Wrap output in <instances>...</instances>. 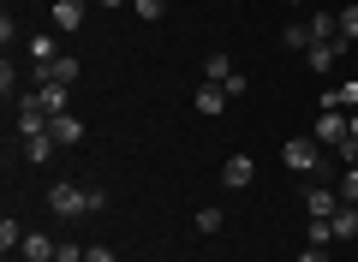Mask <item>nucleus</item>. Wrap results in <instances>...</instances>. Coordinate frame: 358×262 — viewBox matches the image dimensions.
Listing matches in <instances>:
<instances>
[{
    "mask_svg": "<svg viewBox=\"0 0 358 262\" xmlns=\"http://www.w3.org/2000/svg\"><path fill=\"white\" fill-rule=\"evenodd\" d=\"M281 161L293 167V173H305V179H310V173H322V143L310 138V131H299V138H287V143H281Z\"/></svg>",
    "mask_w": 358,
    "mask_h": 262,
    "instance_id": "1",
    "label": "nucleus"
},
{
    "mask_svg": "<svg viewBox=\"0 0 358 262\" xmlns=\"http://www.w3.org/2000/svg\"><path fill=\"white\" fill-rule=\"evenodd\" d=\"M48 209L60 214V221H78V214H90V185H78V179H60V185L48 191Z\"/></svg>",
    "mask_w": 358,
    "mask_h": 262,
    "instance_id": "2",
    "label": "nucleus"
},
{
    "mask_svg": "<svg viewBox=\"0 0 358 262\" xmlns=\"http://www.w3.org/2000/svg\"><path fill=\"white\" fill-rule=\"evenodd\" d=\"M310 138H317L322 150H341V143L352 138V131H346V113H334V108H322V113H317V125H310Z\"/></svg>",
    "mask_w": 358,
    "mask_h": 262,
    "instance_id": "3",
    "label": "nucleus"
},
{
    "mask_svg": "<svg viewBox=\"0 0 358 262\" xmlns=\"http://www.w3.org/2000/svg\"><path fill=\"white\" fill-rule=\"evenodd\" d=\"M334 209H341V185H310L305 191V214L310 221H329Z\"/></svg>",
    "mask_w": 358,
    "mask_h": 262,
    "instance_id": "4",
    "label": "nucleus"
},
{
    "mask_svg": "<svg viewBox=\"0 0 358 262\" xmlns=\"http://www.w3.org/2000/svg\"><path fill=\"white\" fill-rule=\"evenodd\" d=\"M30 101H36V108L48 113V119L72 113V108H66V101H72V89H66V84H36V89H30Z\"/></svg>",
    "mask_w": 358,
    "mask_h": 262,
    "instance_id": "5",
    "label": "nucleus"
},
{
    "mask_svg": "<svg viewBox=\"0 0 358 262\" xmlns=\"http://www.w3.org/2000/svg\"><path fill=\"white\" fill-rule=\"evenodd\" d=\"M251 179H257V161H251V155H227V161H221V185H227V191H245Z\"/></svg>",
    "mask_w": 358,
    "mask_h": 262,
    "instance_id": "6",
    "label": "nucleus"
},
{
    "mask_svg": "<svg viewBox=\"0 0 358 262\" xmlns=\"http://www.w3.org/2000/svg\"><path fill=\"white\" fill-rule=\"evenodd\" d=\"M36 84H66V89H72L78 84V60H72V54H60V60L36 66Z\"/></svg>",
    "mask_w": 358,
    "mask_h": 262,
    "instance_id": "7",
    "label": "nucleus"
},
{
    "mask_svg": "<svg viewBox=\"0 0 358 262\" xmlns=\"http://www.w3.org/2000/svg\"><path fill=\"white\" fill-rule=\"evenodd\" d=\"M48 131H54V143H60V150H72V143H84V131H90V125L78 119V113H60V119H54Z\"/></svg>",
    "mask_w": 358,
    "mask_h": 262,
    "instance_id": "8",
    "label": "nucleus"
},
{
    "mask_svg": "<svg viewBox=\"0 0 358 262\" xmlns=\"http://www.w3.org/2000/svg\"><path fill=\"white\" fill-rule=\"evenodd\" d=\"M334 60H341V42H310V48H305V66H310V72H334Z\"/></svg>",
    "mask_w": 358,
    "mask_h": 262,
    "instance_id": "9",
    "label": "nucleus"
},
{
    "mask_svg": "<svg viewBox=\"0 0 358 262\" xmlns=\"http://www.w3.org/2000/svg\"><path fill=\"white\" fill-rule=\"evenodd\" d=\"M227 89H221V84H197V113H203V119H215V113H227Z\"/></svg>",
    "mask_w": 358,
    "mask_h": 262,
    "instance_id": "10",
    "label": "nucleus"
},
{
    "mask_svg": "<svg viewBox=\"0 0 358 262\" xmlns=\"http://www.w3.org/2000/svg\"><path fill=\"white\" fill-rule=\"evenodd\" d=\"M329 226H334V238H341V245H352V238H358V203H341V209L329 214Z\"/></svg>",
    "mask_w": 358,
    "mask_h": 262,
    "instance_id": "11",
    "label": "nucleus"
},
{
    "mask_svg": "<svg viewBox=\"0 0 358 262\" xmlns=\"http://www.w3.org/2000/svg\"><path fill=\"white\" fill-rule=\"evenodd\" d=\"M54 245H60V238H48V233H24L18 256H24V262H54Z\"/></svg>",
    "mask_w": 358,
    "mask_h": 262,
    "instance_id": "12",
    "label": "nucleus"
},
{
    "mask_svg": "<svg viewBox=\"0 0 358 262\" xmlns=\"http://www.w3.org/2000/svg\"><path fill=\"white\" fill-rule=\"evenodd\" d=\"M84 13H90L84 0H54V30H66V36H72V30L84 24Z\"/></svg>",
    "mask_w": 358,
    "mask_h": 262,
    "instance_id": "13",
    "label": "nucleus"
},
{
    "mask_svg": "<svg viewBox=\"0 0 358 262\" xmlns=\"http://www.w3.org/2000/svg\"><path fill=\"white\" fill-rule=\"evenodd\" d=\"M334 30H341V54H346L358 42V0H346L341 13H334Z\"/></svg>",
    "mask_w": 358,
    "mask_h": 262,
    "instance_id": "14",
    "label": "nucleus"
},
{
    "mask_svg": "<svg viewBox=\"0 0 358 262\" xmlns=\"http://www.w3.org/2000/svg\"><path fill=\"white\" fill-rule=\"evenodd\" d=\"M48 155H54V131H30V138H24V161L42 167Z\"/></svg>",
    "mask_w": 358,
    "mask_h": 262,
    "instance_id": "15",
    "label": "nucleus"
},
{
    "mask_svg": "<svg viewBox=\"0 0 358 262\" xmlns=\"http://www.w3.org/2000/svg\"><path fill=\"white\" fill-rule=\"evenodd\" d=\"M227 78H233V60H227V54H203V84H227Z\"/></svg>",
    "mask_w": 358,
    "mask_h": 262,
    "instance_id": "16",
    "label": "nucleus"
},
{
    "mask_svg": "<svg viewBox=\"0 0 358 262\" xmlns=\"http://www.w3.org/2000/svg\"><path fill=\"white\" fill-rule=\"evenodd\" d=\"M305 30H310V42H341V30H334V13H310V18H305Z\"/></svg>",
    "mask_w": 358,
    "mask_h": 262,
    "instance_id": "17",
    "label": "nucleus"
},
{
    "mask_svg": "<svg viewBox=\"0 0 358 262\" xmlns=\"http://www.w3.org/2000/svg\"><path fill=\"white\" fill-rule=\"evenodd\" d=\"M322 108H334V113H352V108H358V84H341V89H329V96H322Z\"/></svg>",
    "mask_w": 358,
    "mask_h": 262,
    "instance_id": "18",
    "label": "nucleus"
},
{
    "mask_svg": "<svg viewBox=\"0 0 358 262\" xmlns=\"http://www.w3.org/2000/svg\"><path fill=\"white\" fill-rule=\"evenodd\" d=\"M18 245H24V221H13V214H6V221H0V250L13 256Z\"/></svg>",
    "mask_w": 358,
    "mask_h": 262,
    "instance_id": "19",
    "label": "nucleus"
},
{
    "mask_svg": "<svg viewBox=\"0 0 358 262\" xmlns=\"http://www.w3.org/2000/svg\"><path fill=\"white\" fill-rule=\"evenodd\" d=\"M221 226H227V209H215V203L197 209V233H221Z\"/></svg>",
    "mask_w": 358,
    "mask_h": 262,
    "instance_id": "20",
    "label": "nucleus"
},
{
    "mask_svg": "<svg viewBox=\"0 0 358 262\" xmlns=\"http://www.w3.org/2000/svg\"><path fill=\"white\" fill-rule=\"evenodd\" d=\"M30 60H36V66L60 60V48H54V36H30Z\"/></svg>",
    "mask_w": 358,
    "mask_h": 262,
    "instance_id": "21",
    "label": "nucleus"
},
{
    "mask_svg": "<svg viewBox=\"0 0 358 262\" xmlns=\"http://www.w3.org/2000/svg\"><path fill=\"white\" fill-rule=\"evenodd\" d=\"M281 48L305 54V48H310V30H305V24H287V30H281Z\"/></svg>",
    "mask_w": 358,
    "mask_h": 262,
    "instance_id": "22",
    "label": "nucleus"
},
{
    "mask_svg": "<svg viewBox=\"0 0 358 262\" xmlns=\"http://www.w3.org/2000/svg\"><path fill=\"white\" fill-rule=\"evenodd\" d=\"M305 245H322V250H329V245H334V226H329V221H310V226H305Z\"/></svg>",
    "mask_w": 358,
    "mask_h": 262,
    "instance_id": "23",
    "label": "nucleus"
},
{
    "mask_svg": "<svg viewBox=\"0 0 358 262\" xmlns=\"http://www.w3.org/2000/svg\"><path fill=\"white\" fill-rule=\"evenodd\" d=\"M84 250H90V245H78V238H60V245H54V262H84Z\"/></svg>",
    "mask_w": 358,
    "mask_h": 262,
    "instance_id": "24",
    "label": "nucleus"
},
{
    "mask_svg": "<svg viewBox=\"0 0 358 262\" xmlns=\"http://www.w3.org/2000/svg\"><path fill=\"white\" fill-rule=\"evenodd\" d=\"M131 13H138V18H143V24H155V18H162V13H167V0H131Z\"/></svg>",
    "mask_w": 358,
    "mask_h": 262,
    "instance_id": "25",
    "label": "nucleus"
},
{
    "mask_svg": "<svg viewBox=\"0 0 358 262\" xmlns=\"http://www.w3.org/2000/svg\"><path fill=\"white\" fill-rule=\"evenodd\" d=\"M341 203H358V167H346V179H341Z\"/></svg>",
    "mask_w": 358,
    "mask_h": 262,
    "instance_id": "26",
    "label": "nucleus"
},
{
    "mask_svg": "<svg viewBox=\"0 0 358 262\" xmlns=\"http://www.w3.org/2000/svg\"><path fill=\"white\" fill-rule=\"evenodd\" d=\"M221 89H227V96H251V78H245V72H233V78H227Z\"/></svg>",
    "mask_w": 358,
    "mask_h": 262,
    "instance_id": "27",
    "label": "nucleus"
},
{
    "mask_svg": "<svg viewBox=\"0 0 358 262\" xmlns=\"http://www.w3.org/2000/svg\"><path fill=\"white\" fill-rule=\"evenodd\" d=\"M84 262H120V256H114L108 245H90V250H84Z\"/></svg>",
    "mask_w": 358,
    "mask_h": 262,
    "instance_id": "28",
    "label": "nucleus"
},
{
    "mask_svg": "<svg viewBox=\"0 0 358 262\" xmlns=\"http://www.w3.org/2000/svg\"><path fill=\"white\" fill-rule=\"evenodd\" d=\"M334 155H341L346 167H358V138H346V143H341V150H334Z\"/></svg>",
    "mask_w": 358,
    "mask_h": 262,
    "instance_id": "29",
    "label": "nucleus"
},
{
    "mask_svg": "<svg viewBox=\"0 0 358 262\" xmlns=\"http://www.w3.org/2000/svg\"><path fill=\"white\" fill-rule=\"evenodd\" d=\"M299 262H329V250H322V245H305V250H299Z\"/></svg>",
    "mask_w": 358,
    "mask_h": 262,
    "instance_id": "30",
    "label": "nucleus"
},
{
    "mask_svg": "<svg viewBox=\"0 0 358 262\" xmlns=\"http://www.w3.org/2000/svg\"><path fill=\"white\" fill-rule=\"evenodd\" d=\"M346 131H352V138H358V108H352V113H346Z\"/></svg>",
    "mask_w": 358,
    "mask_h": 262,
    "instance_id": "31",
    "label": "nucleus"
},
{
    "mask_svg": "<svg viewBox=\"0 0 358 262\" xmlns=\"http://www.w3.org/2000/svg\"><path fill=\"white\" fill-rule=\"evenodd\" d=\"M84 6H96V0H84Z\"/></svg>",
    "mask_w": 358,
    "mask_h": 262,
    "instance_id": "32",
    "label": "nucleus"
},
{
    "mask_svg": "<svg viewBox=\"0 0 358 262\" xmlns=\"http://www.w3.org/2000/svg\"><path fill=\"white\" fill-rule=\"evenodd\" d=\"M18 262H24V256H18Z\"/></svg>",
    "mask_w": 358,
    "mask_h": 262,
    "instance_id": "33",
    "label": "nucleus"
}]
</instances>
